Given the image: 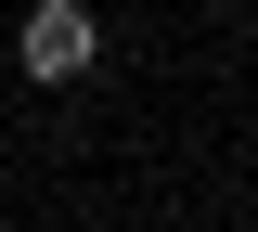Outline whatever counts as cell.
Masks as SVG:
<instances>
[{
	"label": "cell",
	"mask_w": 258,
	"mask_h": 232,
	"mask_svg": "<svg viewBox=\"0 0 258 232\" xmlns=\"http://www.w3.org/2000/svg\"><path fill=\"white\" fill-rule=\"evenodd\" d=\"M13 65H26L39 91H78V78L103 65V13H91V0H26V26H13Z\"/></svg>",
	"instance_id": "cell-1"
}]
</instances>
